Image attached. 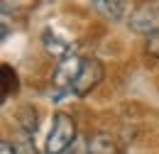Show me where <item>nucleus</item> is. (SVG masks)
<instances>
[{
	"mask_svg": "<svg viewBox=\"0 0 159 154\" xmlns=\"http://www.w3.org/2000/svg\"><path fill=\"white\" fill-rule=\"evenodd\" d=\"M74 139H76V122H74V117L66 115V113H57L54 120H52V130L47 135V142H44V152L61 154L74 144Z\"/></svg>",
	"mask_w": 159,
	"mask_h": 154,
	"instance_id": "1",
	"label": "nucleus"
},
{
	"mask_svg": "<svg viewBox=\"0 0 159 154\" xmlns=\"http://www.w3.org/2000/svg\"><path fill=\"white\" fill-rule=\"evenodd\" d=\"M103 81V64L98 59L88 57V59H81V66H79V74L74 78V86H71V93L74 96H88L96 86Z\"/></svg>",
	"mask_w": 159,
	"mask_h": 154,
	"instance_id": "2",
	"label": "nucleus"
},
{
	"mask_svg": "<svg viewBox=\"0 0 159 154\" xmlns=\"http://www.w3.org/2000/svg\"><path fill=\"white\" fill-rule=\"evenodd\" d=\"M130 27L139 34H157L159 32V5H142L130 15Z\"/></svg>",
	"mask_w": 159,
	"mask_h": 154,
	"instance_id": "3",
	"label": "nucleus"
},
{
	"mask_svg": "<svg viewBox=\"0 0 159 154\" xmlns=\"http://www.w3.org/2000/svg\"><path fill=\"white\" fill-rule=\"evenodd\" d=\"M79 66H81V59L79 57H66L59 61L57 71H54V86L57 91H64V93H71V86H74V78L79 74Z\"/></svg>",
	"mask_w": 159,
	"mask_h": 154,
	"instance_id": "4",
	"label": "nucleus"
},
{
	"mask_svg": "<svg viewBox=\"0 0 159 154\" xmlns=\"http://www.w3.org/2000/svg\"><path fill=\"white\" fill-rule=\"evenodd\" d=\"M42 44H44V49H47L49 54H54V57H59V59H66V57L74 54V44H71L69 39L59 37L54 29H44Z\"/></svg>",
	"mask_w": 159,
	"mask_h": 154,
	"instance_id": "5",
	"label": "nucleus"
},
{
	"mask_svg": "<svg viewBox=\"0 0 159 154\" xmlns=\"http://www.w3.org/2000/svg\"><path fill=\"white\" fill-rule=\"evenodd\" d=\"M86 152L88 154H120L115 139L108 132H96L93 137H88L86 142Z\"/></svg>",
	"mask_w": 159,
	"mask_h": 154,
	"instance_id": "6",
	"label": "nucleus"
},
{
	"mask_svg": "<svg viewBox=\"0 0 159 154\" xmlns=\"http://www.w3.org/2000/svg\"><path fill=\"white\" fill-rule=\"evenodd\" d=\"M91 2H93V7L100 15L108 20H122L125 7H127V0H91Z\"/></svg>",
	"mask_w": 159,
	"mask_h": 154,
	"instance_id": "7",
	"label": "nucleus"
},
{
	"mask_svg": "<svg viewBox=\"0 0 159 154\" xmlns=\"http://www.w3.org/2000/svg\"><path fill=\"white\" fill-rule=\"evenodd\" d=\"M15 91H17V74L10 66H2V98H7Z\"/></svg>",
	"mask_w": 159,
	"mask_h": 154,
	"instance_id": "8",
	"label": "nucleus"
},
{
	"mask_svg": "<svg viewBox=\"0 0 159 154\" xmlns=\"http://www.w3.org/2000/svg\"><path fill=\"white\" fill-rule=\"evenodd\" d=\"M0 154H20V152L15 149V144H12V142L2 139V142H0Z\"/></svg>",
	"mask_w": 159,
	"mask_h": 154,
	"instance_id": "9",
	"label": "nucleus"
},
{
	"mask_svg": "<svg viewBox=\"0 0 159 154\" xmlns=\"http://www.w3.org/2000/svg\"><path fill=\"white\" fill-rule=\"evenodd\" d=\"M61 154H71V152H69V149H66V152H61Z\"/></svg>",
	"mask_w": 159,
	"mask_h": 154,
	"instance_id": "10",
	"label": "nucleus"
}]
</instances>
